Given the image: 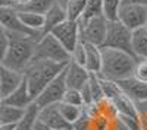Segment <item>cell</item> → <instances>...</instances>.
<instances>
[{
	"instance_id": "obj_1",
	"label": "cell",
	"mask_w": 147,
	"mask_h": 130,
	"mask_svg": "<svg viewBox=\"0 0 147 130\" xmlns=\"http://www.w3.org/2000/svg\"><path fill=\"white\" fill-rule=\"evenodd\" d=\"M103 53V64H102V75L106 79L110 80H124L134 76V70L137 66V58L116 48H109V47H102Z\"/></svg>"
},
{
	"instance_id": "obj_2",
	"label": "cell",
	"mask_w": 147,
	"mask_h": 130,
	"mask_svg": "<svg viewBox=\"0 0 147 130\" xmlns=\"http://www.w3.org/2000/svg\"><path fill=\"white\" fill-rule=\"evenodd\" d=\"M68 63H56L50 60H32L24 70V76L28 84L32 98L43 92V89L66 69Z\"/></svg>"
},
{
	"instance_id": "obj_3",
	"label": "cell",
	"mask_w": 147,
	"mask_h": 130,
	"mask_svg": "<svg viewBox=\"0 0 147 130\" xmlns=\"http://www.w3.org/2000/svg\"><path fill=\"white\" fill-rule=\"evenodd\" d=\"M6 34L9 35L10 42H9V48L6 54L0 58L2 66L24 73V70L34 60L37 41L30 37H24V35H15V34H9V32Z\"/></svg>"
},
{
	"instance_id": "obj_4",
	"label": "cell",
	"mask_w": 147,
	"mask_h": 130,
	"mask_svg": "<svg viewBox=\"0 0 147 130\" xmlns=\"http://www.w3.org/2000/svg\"><path fill=\"white\" fill-rule=\"evenodd\" d=\"M34 60H50L56 63H69L71 53L52 34H47L37 41Z\"/></svg>"
},
{
	"instance_id": "obj_5",
	"label": "cell",
	"mask_w": 147,
	"mask_h": 130,
	"mask_svg": "<svg viewBox=\"0 0 147 130\" xmlns=\"http://www.w3.org/2000/svg\"><path fill=\"white\" fill-rule=\"evenodd\" d=\"M103 47L122 50V51L134 56V51H132V31L129 28H127L121 21H109L107 22L106 41H105Z\"/></svg>"
},
{
	"instance_id": "obj_6",
	"label": "cell",
	"mask_w": 147,
	"mask_h": 130,
	"mask_svg": "<svg viewBox=\"0 0 147 130\" xmlns=\"http://www.w3.org/2000/svg\"><path fill=\"white\" fill-rule=\"evenodd\" d=\"M107 19L105 16H97L91 19H80L81 29V41L87 44H94L103 47L107 34Z\"/></svg>"
},
{
	"instance_id": "obj_7",
	"label": "cell",
	"mask_w": 147,
	"mask_h": 130,
	"mask_svg": "<svg viewBox=\"0 0 147 130\" xmlns=\"http://www.w3.org/2000/svg\"><path fill=\"white\" fill-rule=\"evenodd\" d=\"M0 22H2V29H5L9 34L15 35H24V37L34 38L38 41L41 38L40 32H35L30 29L25 23H24L18 15V10L15 7H0Z\"/></svg>"
},
{
	"instance_id": "obj_8",
	"label": "cell",
	"mask_w": 147,
	"mask_h": 130,
	"mask_svg": "<svg viewBox=\"0 0 147 130\" xmlns=\"http://www.w3.org/2000/svg\"><path fill=\"white\" fill-rule=\"evenodd\" d=\"M66 89H68V84H66V69H65L57 78H55L43 89V92L34 101L40 108L49 107V105H56L63 99Z\"/></svg>"
},
{
	"instance_id": "obj_9",
	"label": "cell",
	"mask_w": 147,
	"mask_h": 130,
	"mask_svg": "<svg viewBox=\"0 0 147 130\" xmlns=\"http://www.w3.org/2000/svg\"><path fill=\"white\" fill-rule=\"evenodd\" d=\"M53 37L62 44L65 48L72 54V51L77 48V45L81 42V29H80V21L66 19L60 25H57L52 32Z\"/></svg>"
},
{
	"instance_id": "obj_10",
	"label": "cell",
	"mask_w": 147,
	"mask_h": 130,
	"mask_svg": "<svg viewBox=\"0 0 147 130\" xmlns=\"http://www.w3.org/2000/svg\"><path fill=\"white\" fill-rule=\"evenodd\" d=\"M118 21H121L131 31L143 28L147 23V6L122 3L118 13Z\"/></svg>"
},
{
	"instance_id": "obj_11",
	"label": "cell",
	"mask_w": 147,
	"mask_h": 130,
	"mask_svg": "<svg viewBox=\"0 0 147 130\" xmlns=\"http://www.w3.org/2000/svg\"><path fill=\"white\" fill-rule=\"evenodd\" d=\"M25 76L22 72L0 66V99H5L12 92H15L22 85Z\"/></svg>"
},
{
	"instance_id": "obj_12",
	"label": "cell",
	"mask_w": 147,
	"mask_h": 130,
	"mask_svg": "<svg viewBox=\"0 0 147 130\" xmlns=\"http://www.w3.org/2000/svg\"><path fill=\"white\" fill-rule=\"evenodd\" d=\"M91 73L87 70L85 66H81L75 62H69L66 66V84L71 89H82L88 84Z\"/></svg>"
},
{
	"instance_id": "obj_13",
	"label": "cell",
	"mask_w": 147,
	"mask_h": 130,
	"mask_svg": "<svg viewBox=\"0 0 147 130\" xmlns=\"http://www.w3.org/2000/svg\"><path fill=\"white\" fill-rule=\"evenodd\" d=\"M118 84L122 88V91L136 102L147 101V84H143V82L137 80L134 76L124 79V80H119Z\"/></svg>"
},
{
	"instance_id": "obj_14",
	"label": "cell",
	"mask_w": 147,
	"mask_h": 130,
	"mask_svg": "<svg viewBox=\"0 0 147 130\" xmlns=\"http://www.w3.org/2000/svg\"><path fill=\"white\" fill-rule=\"evenodd\" d=\"M66 19H68L66 9L56 2L55 6L44 15V27H43V31H41V37L50 34L57 25H60V23L65 22Z\"/></svg>"
},
{
	"instance_id": "obj_15",
	"label": "cell",
	"mask_w": 147,
	"mask_h": 130,
	"mask_svg": "<svg viewBox=\"0 0 147 130\" xmlns=\"http://www.w3.org/2000/svg\"><path fill=\"white\" fill-rule=\"evenodd\" d=\"M0 102L3 104H7V105H13V107H19V108H27L34 102V98L30 92V88H28V84L27 80L24 79L22 85L15 91L12 92L9 97H6L5 99H0Z\"/></svg>"
},
{
	"instance_id": "obj_16",
	"label": "cell",
	"mask_w": 147,
	"mask_h": 130,
	"mask_svg": "<svg viewBox=\"0 0 147 130\" xmlns=\"http://www.w3.org/2000/svg\"><path fill=\"white\" fill-rule=\"evenodd\" d=\"M38 120L43 121L44 124H47L49 127H52L53 130L71 127L66 123V120L62 117V114H60V111L57 108V104L56 105H49V107H44V108H40Z\"/></svg>"
},
{
	"instance_id": "obj_17",
	"label": "cell",
	"mask_w": 147,
	"mask_h": 130,
	"mask_svg": "<svg viewBox=\"0 0 147 130\" xmlns=\"http://www.w3.org/2000/svg\"><path fill=\"white\" fill-rule=\"evenodd\" d=\"M85 44V67L90 73H100L103 64V53L102 47L94 44Z\"/></svg>"
},
{
	"instance_id": "obj_18",
	"label": "cell",
	"mask_w": 147,
	"mask_h": 130,
	"mask_svg": "<svg viewBox=\"0 0 147 130\" xmlns=\"http://www.w3.org/2000/svg\"><path fill=\"white\" fill-rule=\"evenodd\" d=\"M112 102L115 104L119 115H132V117L140 115V111H138V107H137L136 101L131 99L125 92L119 94L115 99H112Z\"/></svg>"
},
{
	"instance_id": "obj_19",
	"label": "cell",
	"mask_w": 147,
	"mask_h": 130,
	"mask_svg": "<svg viewBox=\"0 0 147 130\" xmlns=\"http://www.w3.org/2000/svg\"><path fill=\"white\" fill-rule=\"evenodd\" d=\"M132 51L138 60L147 58V29L146 27L132 31Z\"/></svg>"
},
{
	"instance_id": "obj_20",
	"label": "cell",
	"mask_w": 147,
	"mask_h": 130,
	"mask_svg": "<svg viewBox=\"0 0 147 130\" xmlns=\"http://www.w3.org/2000/svg\"><path fill=\"white\" fill-rule=\"evenodd\" d=\"M38 115H40V107L35 104V101L25 108L21 121L18 123V129L16 130H34L35 123L38 121Z\"/></svg>"
},
{
	"instance_id": "obj_21",
	"label": "cell",
	"mask_w": 147,
	"mask_h": 130,
	"mask_svg": "<svg viewBox=\"0 0 147 130\" xmlns=\"http://www.w3.org/2000/svg\"><path fill=\"white\" fill-rule=\"evenodd\" d=\"M24 113H25V108H19V107H13V105L0 102V124L3 123L18 124L22 119Z\"/></svg>"
},
{
	"instance_id": "obj_22",
	"label": "cell",
	"mask_w": 147,
	"mask_h": 130,
	"mask_svg": "<svg viewBox=\"0 0 147 130\" xmlns=\"http://www.w3.org/2000/svg\"><path fill=\"white\" fill-rule=\"evenodd\" d=\"M18 15H19L21 21L25 23L30 29L41 34L43 27H44V15L35 13V12H28V10H18Z\"/></svg>"
},
{
	"instance_id": "obj_23",
	"label": "cell",
	"mask_w": 147,
	"mask_h": 130,
	"mask_svg": "<svg viewBox=\"0 0 147 130\" xmlns=\"http://www.w3.org/2000/svg\"><path fill=\"white\" fill-rule=\"evenodd\" d=\"M57 108L60 111V114H62V117L66 120V123L69 126H72L74 123H75L80 117L84 114V107H77V105H71L68 102H63L60 101L57 104Z\"/></svg>"
},
{
	"instance_id": "obj_24",
	"label": "cell",
	"mask_w": 147,
	"mask_h": 130,
	"mask_svg": "<svg viewBox=\"0 0 147 130\" xmlns=\"http://www.w3.org/2000/svg\"><path fill=\"white\" fill-rule=\"evenodd\" d=\"M56 2L57 0H30L25 6L19 7L18 10H28V12H35V13L46 15L55 6Z\"/></svg>"
},
{
	"instance_id": "obj_25",
	"label": "cell",
	"mask_w": 147,
	"mask_h": 130,
	"mask_svg": "<svg viewBox=\"0 0 147 130\" xmlns=\"http://www.w3.org/2000/svg\"><path fill=\"white\" fill-rule=\"evenodd\" d=\"M87 2L88 0H69L65 7L68 12V19L80 21L85 10V6H87Z\"/></svg>"
},
{
	"instance_id": "obj_26",
	"label": "cell",
	"mask_w": 147,
	"mask_h": 130,
	"mask_svg": "<svg viewBox=\"0 0 147 130\" xmlns=\"http://www.w3.org/2000/svg\"><path fill=\"white\" fill-rule=\"evenodd\" d=\"M97 16H105L103 0H88L81 19L85 21V19H91V18H97Z\"/></svg>"
},
{
	"instance_id": "obj_27",
	"label": "cell",
	"mask_w": 147,
	"mask_h": 130,
	"mask_svg": "<svg viewBox=\"0 0 147 130\" xmlns=\"http://www.w3.org/2000/svg\"><path fill=\"white\" fill-rule=\"evenodd\" d=\"M88 85H90V89H91V94H93L94 102H100V101L106 99L105 91H103V86H102V80H100V75H99V73H91L90 80H88Z\"/></svg>"
},
{
	"instance_id": "obj_28",
	"label": "cell",
	"mask_w": 147,
	"mask_h": 130,
	"mask_svg": "<svg viewBox=\"0 0 147 130\" xmlns=\"http://www.w3.org/2000/svg\"><path fill=\"white\" fill-rule=\"evenodd\" d=\"M122 3H124V0H103L105 18L107 21H118V13Z\"/></svg>"
},
{
	"instance_id": "obj_29",
	"label": "cell",
	"mask_w": 147,
	"mask_h": 130,
	"mask_svg": "<svg viewBox=\"0 0 147 130\" xmlns=\"http://www.w3.org/2000/svg\"><path fill=\"white\" fill-rule=\"evenodd\" d=\"M62 101L68 102L71 105H77V107H85V105H84V99H82V94H81L80 89H71V88H68Z\"/></svg>"
},
{
	"instance_id": "obj_30",
	"label": "cell",
	"mask_w": 147,
	"mask_h": 130,
	"mask_svg": "<svg viewBox=\"0 0 147 130\" xmlns=\"http://www.w3.org/2000/svg\"><path fill=\"white\" fill-rule=\"evenodd\" d=\"M112 123H113L112 117L105 115V114L99 115L96 119H93V130H112Z\"/></svg>"
},
{
	"instance_id": "obj_31",
	"label": "cell",
	"mask_w": 147,
	"mask_h": 130,
	"mask_svg": "<svg viewBox=\"0 0 147 130\" xmlns=\"http://www.w3.org/2000/svg\"><path fill=\"white\" fill-rule=\"evenodd\" d=\"M72 130H93V117H90L84 110V114L71 126Z\"/></svg>"
},
{
	"instance_id": "obj_32",
	"label": "cell",
	"mask_w": 147,
	"mask_h": 130,
	"mask_svg": "<svg viewBox=\"0 0 147 130\" xmlns=\"http://www.w3.org/2000/svg\"><path fill=\"white\" fill-rule=\"evenodd\" d=\"M71 60L78 63V64H81V66H85V44L82 41L77 45V48L72 51Z\"/></svg>"
},
{
	"instance_id": "obj_33",
	"label": "cell",
	"mask_w": 147,
	"mask_h": 130,
	"mask_svg": "<svg viewBox=\"0 0 147 130\" xmlns=\"http://www.w3.org/2000/svg\"><path fill=\"white\" fill-rule=\"evenodd\" d=\"M134 78L137 80L147 84V60H138L136 70H134Z\"/></svg>"
},
{
	"instance_id": "obj_34",
	"label": "cell",
	"mask_w": 147,
	"mask_h": 130,
	"mask_svg": "<svg viewBox=\"0 0 147 130\" xmlns=\"http://www.w3.org/2000/svg\"><path fill=\"white\" fill-rule=\"evenodd\" d=\"M119 119L124 121L131 130H140V115L132 117V115H119Z\"/></svg>"
},
{
	"instance_id": "obj_35",
	"label": "cell",
	"mask_w": 147,
	"mask_h": 130,
	"mask_svg": "<svg viewBox=\"0 0 147 130\" xmlns=\"http://www.w3.org/2000/svg\"><path fill=\"white\" fill-rule=\"evenodd\" d=\"M30 0H0V7H15L19 9L25 6Z\"/></svg>"
},
{
	"instance_id": "obj_36",
	"label": "cell",
	"mask_w": 147,
	"mask_h": 130,
	"mask_svg": "<svg viewBox=\"0 0 147 130\" xmlns=\"http://www.w3.org/2000/svg\"><path fill=\"white\" fill-rule=\"evenodd\" d=\"M112 130H131L124 121L119 119V115L116 119H113V123H112Z\"/></svg>"
},
{
	"instance_id": "obj_37",
	"label": "cell",
	"mask_w": 147,
	"mask_h": 130,
	"mask_svg": "<svg viewBox=\"0 0 147 130\" xmlns=\"http://www.w3.org/2000/svg\"><path fill=\"white\" fill-rule=\"evenodd\" d=\"M140 130H147V114L140 113Z\"/></svg>"
},
{
	"instance_id": "obj_38",
	"label": "cell",
	"mask_w": 147,
	"mask_h": 130,
	"mask_svg": "<svg viewBox=\"0 0 147 130\" xmlns=\"http://www.w3.org/2000/svg\"><path fill=\"white\" fill-rule=\"evenodd\" d=\"M18 129V124L15 123H3L0 124V130H16Z\"/></svg>"
},
{
	"instance_id": "obj_39",
	"label": "cell",
	"mask_w": 147,
	"mask_h": 130,
	"mask_svg": "<svg viewBox=\"0 0 147 130\" xmlns=\"http://www.w3.org/2000/svg\"><path fill=\"white\" fill-rule=\"evenodd\" d=\"M34 130H53V129H52V127H49L47 124H44L43 121L38 120V121L35 123V126H34Z\"/></svg>"
},
{
	"instance_id": "obj_40",
	"label": "cell",
	"mask_w": 147,
	"mask_h": 130,
	"mask_svg": "<svg viewBox=\"0 0 147 130\" xmlns=\"http://www.w3.org/2000/svg\"><path fill=\"white\" fill-rule=\"evenodd\" d=\"M136 104H137L140 113H146L147 114V101H141V102H136Z\"/></svg>"
},
{
	"instance_id": "obj_41",
	"label": "cell",
	"mask_w": 147,
	"mask_h": 130,
	"mask_svg": "<svg viewBox=\"0 0 147 130\" xmlns=\"http://www.w3.org/2000/svg\"><path fill=\"white\" fill-rule=\"evenodd\" d=\"M124 3H131V5H141V6H147V0H124Z\"/></svg>"
},
{
	"instance_id": "obj_42",
	"label": "cell",
	"mask_w": 147,
	"mask_h": 130,
	"mask_svg": "<svg viewBox=\"0 0 147 130\" xmlns=\"http://www.w3.org/2000/svg\"><path fill=\"white\" fill-rule=\"evenodd\" d=\"M59 130H72L71 127H65V129H59Z\"/></svg>"
},
{
	"instance_id": "obj_43",
	"label": "cell",
	"mask_w": 147,
	"mask_h": 130,
	"mask_svg": "<svg viewBox=\"0 0 147 130\" xmlns=\"http://www.w3.org/2000/svg\"><path fill=\"white\" fill-rule=\"evenodd\" d=\"M146 29H147V23H146Z\"/></svg>"
},
{
	"instance_id": "obj_44",
	"label": "cell",
	"mask_w": 147,
	"mask_h": 130,
	"mask_svg": "<svg viewBox=\"0 0 147 130\" xmlns=\"http://www.w3.org/2000/svg\"><path fill=\"white\" fill-rule=\"evenodd\" d=\"M146 60H147V58H146Z\"/></svg>"
}]
</instances>
